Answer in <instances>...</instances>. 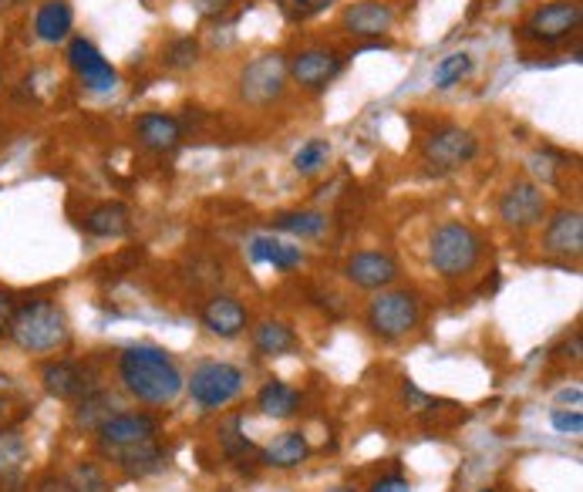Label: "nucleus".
<instances>
[{
	"label": "nucleus",
	"instance_id": "obj_5",
	"mask_svg": "<svg viewBox=\"0 0 583 492\" xmlns=\"http://www.w3.org/2000/svg\"><path fill=\"white\" fill-rule=\"evenodd\" d=\"M422 304L409 290H381L368 307V328L381 341H398L419 328Z\"/></svg>",
	"mask_w": 583,
	"mask_h": 492
},
{
	"label": "nucleus",
	"instance_id": "obj_32",
	"mask_svg": "<svg viewBox=\"0 0 583 492\" xmlns=\"http://www.w3.org/2000/svg\"><path fill=\"white\" fill-rule=\"evenodd\" d=\"M331 4H338V0H277L281 14H284L287 21H294V24L318 18V14L328 11Z\"/></svg>",
	"mask_w": 583,
	"mask_h": 492
},
{
	"label": "nucleus",
	"instance_id": "obj_29",
	"mask_svg": "<svg viewBox=\"0 0 583 492\" xmlns=\"http://www.w3.org/2000/svg\"><path fill=\"white\" fill-rule=\"evenodd\" d=\"M472 75V55H466V52H456V55H445L438 65H435V88H453V84H459L462 78H469Z\"/></svg>",
	"mask_w": 583,
	"mask_h": 492
},
{
	"label": "nucleus",
	"instance_id": "obj_15",
	"mask_svg": "<svg viewBox=\"0 0 583 492\" xmlns=\"http://www.w3.org/2000/svg\"><path fill=\"white\" fill-rule=\"evenodd\" d=\"M136 136H139V142H142L149 152L165 156V152L179 149V142H183V125H179L175 115L146 112V115H139V122H136Z\"/></svg>",
	"mask_w": 583,
	"mask_h": 492
},
{
	"label": "nucleus",
	"instance_id": "obj_22",
	"mask_svg": "<svg viewBox=\"0 0 583 492\" xmlns=\"http://www.w3.org/2000/svg\"><path fill=\"white\" fill-rule=\"evenodd\" d=\"M27 453H31V445H27V438L18 428H4V432H0V485L21 482Z\"/></svg>",
	"mask_w": 583,
	"mask_h": 492
},
{
	"label": "nucleus",
	"instance_id": "obj_6",
	"mask_svg": "<svg viewBox=\"0 0 583 492\" xmlns=\"http://www.w3.org/2000/svg\"><path fill=\"white\" fill-rule=\"evenodd\" d=\"M479 156V139L462 125H442L422 142V159L435 172H456Z\"/></svg>",
	"mask_w": 583,
	"mask_h": 492
},
{
	"label": "nucleus",
	"instance_id": "obj_23",
	"mask_svg": "<svg viewBox=\"0 0 583 492\" xmlns=\"http://www.w3.org/2000/svg\"><path fill=\"white\" fill-rule=\"evenodd\" d=\"M256 409L271 419H290L300 409V394L284 381H266L256 394Z\"/></svg>",
	"mask_w": 583,
	"mask_h": 492
},
{
	"label": "nucleus",
	"instance_id": "obj_42",
	"mask_svg": "<svg viewBox=\"0 0 583 492\" xmlns=\"http://www.w3.org/2000/svg\"><path fill=\"white\" fill-rule=\"evenodd\" d=\"M328 492H354V489H347V485H334V489H328Z\"/></svg>",
	"mask_w": 583,
	"mask_h": 492
},
{
	"label": "nucleus",
	"instance_id": "obj_1",
	"mask_svg": "<svg viewBox=\"0 0 583 492\" xmlns=\"http://www.w3.org/2000/svg\"><path fill=\"white\" fill-rule=\"evenodd\" d=\"M118 375L128 394H136L146 405H169L183 391V371L175 368L172 357L152 344H132L118 357Z\"/></svg>",
	"mask_w": 583,
	"mask_h": 492
},
{
	"label": "nucleus",
	"instance_id": "obj_35",
	"mask_svg": "<svg viewBox=\"0 0 583 492\" xmlns=\"http://www.w3.org/2000/svg\"><path fill=\"white\" fill-rule=\"evenodd\" d=\"M550 422H553V428L563 432V435H580V432H583V415H580L576 409H573V412L557 409V412L550 415Z\"/></svg>",
	"mask_w": 583,
	"mask_h": 492
},
{
	"label": "nucleus",
	"instance_id": "obj_24",
	"mask_svg": "<svg viewBox=\"0 0 583 492\" xmlns=\"http://www.w3.org/2000/svg\"><path fill=\"white\" fill-rule=\"evenodd\" d=\"M307 456H310V445H307V438L300 432H287V435H281L277 442H271L263 449V462L274 466V469H294Z\"/></svg>",
	"mask_w": 583,
	"mask_h": 492
},
{
	"label": "nucleus",
	"instance_id": "obj_27",
	"mask_svg": "<svg viewBox=\"0 0 583 492\" xmlns=\"http://www.w3.org/2000/svg\"><path fill=\"white\" fill-rule=\"evenodd\" d=\"M253 344H256V351H260L263 357H281V354H287V351L297 347V337H294V331H290L287 324H281V321H263V324L256 328V334H253Z\"/></svg>",
	"mask_w": 583,
	"mask_h": 492
},
{
	"label": "nucleus",
	"instance_id": "obj_28",
	"mask_svg": "<svg viewBox=\"0 0 583 492\" xmlns=\"http://www.w3.org/2000/svg\"><path fill=\"white\" fill-rule=\"evenodd\" d=\"M274 227L294 237H321L328 230L324 213H281L274 216Z\"/></svg>",
	"mask_w": 583,
	"mask_h": 492
},
{
	"label": "nucleus",
	"instance_id": "obj_34",
	"mask_svg": "<svg viewBox=\"0 0 583 492\" xmlns=\"http://www.w3.org/2000/svg\"><path fill=\"white\" fill-rule=\"evenodd\" d=\"M68 482H71L75 492H108L105 476H102L92 462H81V466L68 476Z\"/></svg>",
	"mask_w": 583,
	"mask_h": 492
},
{
	"label": "nucleus",
	"instance_id": "obj_18",
	"mask_svg": "<svg viewBox=\"0 0 583 492\" xmlns=\"http://www.w3.org/2000/svg\"><path fill=\"white\" fill-rule=\"evenodd\" d=\"M75 27V11L68 0H44L34 14V37L44 44H61L68 41Z\"/></svg>",
	"mask_w": 583,
	"mask_h": 492
},
{
	"label": "nucleus",
	"instance_id": "obj_4",
	"mask_svg": "<svg viewBox=\"0 0 583 492\" xmlns=\"http://www.w3.org/2000/svg\"><path fill=\"white\" fill-rule=\"evenodd\" d=\"M287 58L277 52L256 55L253 61L243 65L237 84H240V99L253 108H266L284 99L287 92Z\"/></svg>",
	"mask_w": 583,
	"mask_h": 492
},
{
	"label": "nucleus",
	"instance_id": "obj_10",
	"mask_svg": "<svg viewBox=\"0 0 583 492\" xmlns=\"http://www.w3.org/2000/svg\"><path fill=\"white\" fill-rule=\"evenodd\" d=\"M65 58L88 92H112V88L118 84V71L105 61V55L88 37H71Z\"/></svg>",
	"mask_w": 583,
	"mask_h": 492
},
{
	"label": "nucleus",
	"instance_id": "obj_14",
	"mask_svg": "<svg viewBox=\"0 0 583 492\" xmlns=\"http://www.w3.org/2000/svg\"><path fill=\"white\" fill-rule=\"evenodd\" d=\"M395 24V11L381 0H357L341 14V27L354 37H381L385 31H391Z\"/></svg>",
	"mask_w": 583,
	"mask_h": 492
},
{
	"label": "nucleus",
	"instance_id": "obj_39",
	"mask_svg": "<svg viewBox=\"0 0 583 492\" xmlns=\"http://www.w3.org/2000/svg\"><path fill=\"white\" fill-rule=\"evenodd\" d=\"M371 492H412V482H409V479H401V476H388V479L375 482Z\"/></svg>",
	"mask_w": 583,
	"mask_h": 492
},
{
	"label": "nucleus",
	"instance_id": "obj_38",
	"mask_svg": "<svg viewBox=\"0 0 583 492\" xmlns=\"http://www.w3.org/2000/svg\"><path fill=\"white\" fill-rule=\"evenodd\" d=\"M193 8L199 18H222L230 8V0H193Z\"/></svg>",
	"mask_w": 583,
	"mask_h": 492
},
{
	"label": "nucleus",
	"instance_id": "obj_9",
	"mask_svg": "<svg viewBox=\"0 0 583 492\" xmlns=\"http://www.w3.org/2000/svg\"><path fill=\"white\" fill-rule=\"evenodd\" d=\"M341 71H344V55L334 48H307L287 61V75L300 88H307V92H324Z\"/></svg>",
	"mask_w": 583,
	"mask_h": 492
},
{
	"label": "nucleus",
	"instance_id": "obj_11",
	"mask_svg": "<svg viewBox=\"0 0 583 492\" xmlns=\"http://www.w3.org/2000/svg\"><path fill=\"white\" fill-rule=\"evenodd\" d=\"M544 216H547V196L536 183H526V179L513 183L500 199V219L510 230H529L536 222H544Z\"/></svg>",
	"mask_w": 583,
	"mask_h": 492
},
{
	"label": "nucleus",
	"instance_id": "obj_13",
	"mask_svg": "<svg viewBox=\"0 0 583 492\" xmlns=\"http://www.w3.org/2000/svg\"><path fill=\"white\" fill-rule=\"evenodd\" d=\"M159 435V422L152 415H112L102 428H99V445L102 453L112 456L118 449H128V445H139V442H149Z\"/></svg>",
	"mask_w": 583,
	"mask_h": 492
},
{
	"label": "nucleus",
	"instance_id": "obj_25",
	"mask_svg": "<svg viewBox=\"0 0 583 492\" xmlns=\"http://www.w3.org/2000/svg\"><path fill=\"white\" fill-rule=\"evenodd\" d=\"M112 415H115V401H112L108 391H84L81 405L75 409L78 428H88V432H99Z\"/></svg>",
	"mask_w": 583,
	"mask_h": 492
},
{
	"label": "nucleus",
	"instance_id": "obj_20",
	"mask_svg": "<svg viewBox=\"0 0 583 492\" xmlns=\"http://www.w3.org/2000/svg\"><path fill=\"white\" fill-rule=\"evenodd\" d=\"M84 233H92L99 240H118L132 230V213L125 203H102L84 216Z\"/></svg>",
	"mask_w": 583,
	"mask_h": 492
},
{
	"label": "nucleus",
	"instance_id": "obj_8",
	"mask_svg": "<svg viewBox=\"0 0 583 492\" xmlns=\"http://www.w3.org/2000/svg\"><path fill=\"white\" fill-rule=\"evenodd\" d=\"M576 27H580V4H576V0H553V4L536 8L526 18L523 37L536 41V44H560Z\"/></svg>",
	"mask_w": 583,
	"mask_h": 492
},
{
	"label": "nucleus",
	"instance_id": "obj_41",
	"mask_svg": "<svg viewBox=\"0 0 583 492\" xmlns=\"http://www.w3.org/2000/svg\"><path fill=\"white\" fill-rule=\"evenodd\" d=\"M557 401H560V405H580V388H567V391H560Z\"/></svg>",
	"mask_w": 583,
	"mask_h": 492
},
{
	"label": "nucleus",
	"instance_id": "obj_17",
	"mask_svg": "<svg viewBox=\"0 0 583 492\" xmlns=\"http://www.w3.org/2000/svg\"><path fill=\"white\" fill-rule=\"evenodd\" d=\"M247 321H250V314H247V307L237 300V297H213V300H206V307H203V324L209 328V334H216V337H240L243 331H247Z\"/></svg>",
	"mask_w": 583,
	"mask_h": 492
},
{
	"label": "nucleus",
	"instance_id": "obj_31",
	"mask_svg": "<svg viewBox=\"0 0 583 492\" xmlns=\"http://www.w3.org/2000/svg\"><path fill=\"white\" fill-rule=\"evenodd\" d=\"M328 159H331V146H328L324 139H310V142H304V146L297 149L294 169H297L300 175H313V172H321V169L328 165Z\"/></svg>",
	"mask_w": 583,
	"mask_h": 492
},
{
	"label": "nucleus",
	"instance_id": "obj_30",
	"mask_svg": "<svg viewBox=\"0 0 583 492\" xmlns=\"http://www.w3.org/2000/svg\"><path fill=\"white\" fill-rule=\"evenodd\" d=\"M199 41L196 37H175L169 48L162 52V61H165V68H172V71H186V68H193L196 61H199Z\"/></svg>",
	"mask_w": 583,
	"mask_h": 492
},
{
	"label": "nucleus",
	"instance_id": "obj_43",
	"mask_svg": "<svg viewBox=\"0 0 583 492\" xmlns=\"http://www.w3.org/2000/svg\"><path fill=\"white\" fill-rule=\"evenodd\" d=\"M4 412H8V405H4V398H0V419H4Z\"/></svg>",
	"mask_w": 583,
	"mask_h": 492
},
{
	"label": "nucleus",
	"instance_id": "obj_21",
	"mask_svg": "<svg viewBox=\"0 0 583 492\" xmlns=\"http://www.w3.org/2000/svg\"><path fill=\"white\" fill-rule=\"evenodd\" d=\"M41 385H44V391H48L52 398H58V401H71V398H81L88 391L84 371L75 362H52V365H44Z\"/></svg>",
	"mask_w": 583,
	"mask_h": 492
},
{
	"label": "nucleus",
	"instance_id": "obj_7",
	"mask_svg": "<svg viewBox=\"0 0 583 492\" xmlns=\"http://www.w3.org/2000/svg\"><path fill=\"white\" fill-rule=\"evenodd\" d=\"M240 391H243V371L230 362H203L190 378V394L206 412L230 405Z\"/></svg>",
	"mask_w": 583,
	"mask_h": 492
},
{
	"label": "nucleus",
	"instance_id": "obj_19",
	"mask_svg": "<svg viewBox=\"0 0 583 492\" xmlns=\"http://www.w3.org/2000/svg\"><path fill=\"white\" fill-rule=\"evenodd\" d=\"M112 462L132 476V479H142V476H152L165 466V453L159 449V442L149 438V442H139V445H128V449H118L112 453Z\"/></svg>",
	"mask_w": 583,
	"mask_h": 492
},
{
	"label": "nucleus",
	"instance_id": "obj_2",
	"mask_svg": "<svg viewBox=\"0 0 583 492\" xmlns=\"http://www.w3.org/2000/svg\"><path fill=\"white\" fill-rule=\"evenodd\" d=\"M8 334L27 354H52L68 344L71 328L65 310L55 300H27L14 310Z\"/></svg>",
	"mask_w": 583,
	"mask_h": 492
},
{
	"label": "nucleus",
	"instance_id": "obj_40",
	"mask_svg": "<svg viewBox=\"0 0 583 492\" xmlns=\"http://www.w3.org/2000/svg\"><path fill=\"white\" fill-rule=\"evenodd\" d=\"M37 492H75V489H71V482L65 476H44L37 482Z\"/></svg>",
	"mask_w": 583,
	"mask_h": 492
},
{
	"label": "nucleus",
	"instance_id": "obj_36",
	"mask_svg": "<svg viewBox=\"0 0 583 492\" xmlns=\"http://www.w3.org/2000/svg\"><path fill=\"white\" fill-rule=\"evenodd\" d=\"M529 169H533L536 175H544V183H553V179H557V165H553V156H550V152L529 156Z\"/></svg>",
	"mask_w": 583,
	"mask_h": 492
},
{
	"label": "nucleus",
	"instance_id": "obj_3",
	"mask_svg": "<svg viewBox=\"0 0 583 492\" xmlns=\"http://www.w3.org/2000/svg\"><path fill=\"white\" fill-rule=\"evenodd\" d=\"M428 260L445 281H459L479 266L482 237L466 222H442L428 240Z\"/></svg>",
	"mask_w": 583,
	"mask_h": 492
},
{
	"label": "nucleus",
	"instance_id": "obj_16",
	"mask_svg": "<svg viewBox=\"0 0 583 492\" xmlns=\"http://www.w3.org/2000/svg\"><path fill=\"white\" fill-rule=\"evenodd\" d=\"M544 250L557 256H580L583 253V219L576 209H560L544 230Z\"/></svg>",
	"mask_w": 583,
	"mask_h": 492
},
{
	"label": "nucleus",
	"instance_id": "obj_33",
	"mask_svg": "<svg viewBox=\"0 0 583 492\" xmlns=\"http://www.w3.org/2000/svg\"><path fill=\"white\" fill-rule=\"evenodd\" d=\"M219 442H222V449H227V456H233V459H240L243 453H250V442L243 435V419L240 415L230 419L227 425L219 428Z\"/></svg>",
	"mask_w": 583,
	"mask_h": 492
},
{
	"label": "nucleus",
	"instance_id": "obj_37",
	"mask_svg": "<svg viewBox=\"0 0 583 492\" xmlns=\"http://www.w3.org/2000/svg\"><path fill=\"white\" fill-rule=\"evenodd\" d=\"M14 310H18L14 294L0 287V334H8V328H11V321H14Z\"/></svg>",
	"mask_w": 583,
	"mask_h": 492
},
{
	"label": "nucleus",
	"instance_id": "obj_12",
	"mask_svg": "<svg viewBox=\"0 0 583 492\" xmlns=\"http://www.w3.org/2000/svg\"><path fill=\"white\" fill-rule=\"evenodd\" d=\"M344 277L362 290H385L398 281V260L381 250H362L344 263Z\"/></svg>",
	"mask_w": 583,
	"mask_h": 492
},
{
	"label": "nucleus",
	"instance_id": "obj_26",
	"mask_svg": "<svg viewBox=\"0 0 583 492\" xmlns=\"http://www.w3.org/2000/svg\"><path fill=\"white\" fill-rule=\"evenodd\" d=\"M250 256L253 263H274L277 271H294V266L304 260L300 247H290V243H281L274 237H256L250 243Z\"/></svg>",
	"mask_w": 583,
	"mask_h": 492
}]
</instances>
